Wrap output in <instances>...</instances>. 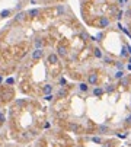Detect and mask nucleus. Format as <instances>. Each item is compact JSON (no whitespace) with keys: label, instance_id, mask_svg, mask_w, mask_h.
<instances>
[{"label":"nucleus","instance_id":"f3484780","mask_svg":"<svg viewBox=\"0 0 131 147\" xmlns=\"http://www.w3.org/2000/svg\"><path fill=\"white\" fill-rule=\"evenodd\" d=\"M124 76H125V74H124V70H118V71L115 73V79H118V80H121Z\"/></svg>","mask_w":131,"mask_h":147},{"label":"nucleus","instance_id":"7c9ffc66","mask_svg":"<svg viewBox=\"0 0 131 147\" xmlns=\"http://www.w3.org/2000/svg\"><path fill=\"white\" fill-rule=\"evenodd\" d=\"M80 36H82V38H83V39H84V41H86V39L89 38V35H87V33H86V32H82V33H80Z\"/></svg>","mask_w":131,"mask_h":147},{"label":"nucleus","instance_id":"b1692460","mask_svg":"<svg viewBox=\"0 0 131 147\" xmlns=\"http://www.w3.org/2000/svg\"><path fill=\"white\" fill-rule=\"evenodd\" d=\"M115 65H116V68H118V70H124V63L116 61V63H115Z\"/></svg>","mask_w":131,"mask_h":147},{"label":"nucleus","instance_id":"9b49d317","mask_svg":"<svg viewBox=\"0 0 131 147\" xmlns=\"http://www.w3.org/2000/svg\"><path fill=\"white\" fill-rule=\"evenodd\" d=\"M67 96V89L66 87H60L58 90H57V98L58 99H63Z\"/></svg>","mask_w":131,"mask_h":147},{"label":"nucleus","instance_id":"2f4dec72","mask_svg":"<svg viewBox=\"0 0 131 147\" xmlns=\"http://www.w3.org/2000/svg\"><path fill=\"white\" fill-rule=\"evenodd\" d=\"M125 122H127L128 125H131V115H128V116L125 118Z\"/></svg>","mask_w":131,"mask_h":147},{"label":"nucleus","instance_id":"bb28decb","mask_svg":"<svg viewBox=\"0 0 131 147\" xmlns=\"http://www.w3.org/2000/svg\"><path fill=\"white\" fill-rule=\"evenodd\" d=\"M64 12H66V7H64V6H58V13L61 15V13H64Z\"/></svg>","mask_w":131,"mask_h":147},{"label":"nucleus","instance_id":"20e7f679","mask_svg":"<svg viewBox=\"0 0 131 147\" xmlns=\"http://www.w3.org/2000/svg\"><path fill=\"white\" fill-rule=\"evenodd\" d=\"M109 25H111V20L106 16H100V19L98 20V26L100 29H105V28H108Z\"/></svg>","mask_w":131,"mask_h":147},{"label":"nucleus","instance_id":"72a5a7b5","mask_svg":"<svg viewBox=\"0 0 131 147\" xmlns=\"http://www.w3.org/2000/svg\"><path fill=\"white\" fill-rule=\"evenodd\" d=\"M6 121V118H4V115L3 114H0V122H4Z\"/></svg>","mask_w":131,"mask_h":147},{"label":"nucleus","instance_id":"6ab92c4d","mask_svg":"<svg viewBox=\"0 0 131 147\" xmlns=\"http://www.w3.org/2000/svg\"><path fill=\"white\" fill-rule=\"evenodd\" d=\"M121 57H128V49H127V45H124L122 49H121Z\"/></svg>","mask_w":131,"mask_h":147},{"label":"nucleus","instance_id":"a878e982","mask_svg":"<svg viewBox=\"0 0 131 147\" xmlns=\"http://www.w3.org/2000/svg\"><path fill=\"white\" fill-rule=\"evenodd\" d=\"M103 90H106V92H112V90H114V86H112V84H109V86H106Z\"/></svg>","mask_w":131,"mask_h":147},{"label":"nucleus","instance_id":"dca6fc26","mask_svg":"<svg viewBox=\"0 0 131 147\" xmlns=\"http://www.w3.org/2000/svg\"><path fill=\"white\" fill-rule=\"evenodd\" d=\"M15 105H16L17 108H23V106L26 105V100H25V99H17L16 102H15Z\"/></svg>","mask_w":131,"mask_h":147},{"label":"nucleus","instance_id":"4be33fe9","mask_svg":"<svg viewBox=\"0 0 131 147\" xmlns=\"http://www.w3.org/2000/svg\"><path fill=\"white\" fill-rule=\"evenodd\" d=\"M58 84H60V87H64L66 84H67V80H66L64 77H61V79L58 80Z\"/></svg>","mask_w":131,"mask_h":147},{"label":"nucleus","instance_id":"cd10ccee","mask_svg":"<svg viewBox=\"0 0 131 147\" xmlns=\"http://www.w3.org/2000/svg\"><path fill=\"white\" fill-rule=\"evenodd\" d=\"M70 128H71L73 131H77L79 130V125H76V124H70Z\"/></svg>","mask_w":131,"mask_h":147},{"label":"nucleus","instance_id":"7ed1b4c3","mask_svg":"<svg viewBox=\"0 0 131 147\" xmlns=\"http://www.w3.org/2000/svg\"><path fill=\"white\" fill-rule=\"evenodd\" d=\"M26 15H28V17L36 19V17L41 16V9H39V7H32V9H29V10L26 12Z\"/></svg>","mask_w":131,"mask_h":147},{"label":"nucleus","instance_id":"4c0bfd02","mask_svg":"<svg viewBox=\"0 0 131 147\" xmlns=\"http://www.w3.org/2000/svg\"><path fill=\"white\" fill-rule=\"evenodd\" d=\"M3 82V77H1V76H0V83Z\"/></svg>","mask_w":131,"mask_h":147},{"label":"nucleus","instance_id":"2eb2a0df","mask_svg":"<svg viewBox=\"0 0 131 147\" xmlns=\"http://www.w3.org/2000/svg\"><path fill=\"white\" fill-rule=\"evenodd\" d=\"M79 89H80V92H87V90H89V84L86 82L79 83Z\"/></svg>","mask_w":131,"mask_h":147},{"label":"nucleus","instance_id":"5701e85b","mask_svg":"<svg viewBox=\"0 0 131 147\" xmlns=\"http://www.w3.org/2000/svg\"><path fill=\"white\" fill-rule=\"evenodd\" d=\"M90 140H92L93 143H98V144H100V143H102V138H100V137H92Z\"/></svg>","mask_w":131,"mask_h":147},{"label":"nucleus","instance_id":"f257e3e1","mask_svg":"<svg viewBox=\"0 0 131 147\" xmlns=\"http://www.w3.org/2000/svg\"><path fill=\"white\" fill-rule=\"evenodd\" d=\"M44 57V49H39V48H35L33 51H31V60L32 61H38Z\"/></svg>","mask_w":131,"mask_h":147},{"label":"nucleus","instance_id":"c756f323","mask_svg":"<svg viewBox=\"0 0 131 147\" xmlns=\"http://www.w3.org/2000/svg\"><path fill=\"white\" fill-rule=\"evenodd\" d=\"M103 61H105L106 64H109V63H112V60H111L109 57H103Z\"/></svg>","mask_w":131,"mask_h":147},{"label":"nucleus","instance_id":"6e6552de","mask_svg":"<svg viewBox=\"0 0 131 147\" xmlns=\"http://www.w3.org/2000/svg\"><path fill=\"white\" fill-rule=\"evenodd\" d=\"M26 19H28L26 12H17L16 15H15V20H16V22H20V23H22V22H25Z\"/></svg>","mask_w":131,"mask_h":147},{"label":"nucleus","instance_id":"f03ea898","mask_svg":"<svg viewBox=\"0 0 131 147\" xmlns=\"http://www.w3.org/2000/svg\"><path fill=\"white\" fill-rule=\"evenodd\" d=\"M99 80V76L98 73H95V71H92V73H89L87 74V79H86V83L87 84H96Z\"/></svg>","mask_w":131,"mask_h":147},{"label":"nucleus","instance_id":"f704fd0d","mask_svg":"<svg viewBox=\"0 0 131 147\" xmlns=\"http://www.w3.org/2000/svg\"><path fill=\"white\" fill-rule=\"evenodd\" d=\"M49 127H51V124H49V122H45V124H44V128H49Z\"/></svg>","mask_w":131,"mask_h":147},{"label":"nucleus","instance_id":"0eeeda50","mask_svg":"<svg viewBox=\"0 0 131 147\" xmlns=\"http://www.w3.org/2000/svg\"><path fill=\"white\" fill-rule=\"evenodd\" d=\"M41 92H42V95H49V93H52V92H54V86H52V84H49V83H47V84H44V86H42Z\"/></svg>","mask_w":131,"mask_h":147},{"label":"nucleus","instance_id":"4468645a","mask_svg":"<svg viewBox=\"0 0 131 147\" xmlns=\"http://www.w3.org/2000/svg\"><path fill=\"white\" fill-rule=\"evenodd\" d=\"M93 55L96 57V58H103V52H102V49L96 47V48L93 49Z\"/></svg>","mask_w":131,"mask_h":147},{"label":"nucleus","instance_id":"1a4fd4ad","mask_svg":"<svg viewBox=\"0 0 131 147\" xmlns=\"http://www.w3.org/2000/svg\"><path fill=\"white\" fill-rule=\"evenodd\" d=\"M33 47H35V48H39V49H44L45 41H44L42 38H35V39H33Z\"/></svg>","mask_w":131,"mask_h":147},{"label":"nucleus","instance_id":"39448f33","mask_svg":"<svg viewBox=\"0 0 131 147\" xmlns=\"http://www.w3.org/2000/svg\"><path fill=\"white\" fill-rule=\"evenodd\" d=\"M47 61H48L49 64H58L60 57L57 55V52H51V54H48V57H47Z\"/></svg>","mask_w":131,"mask_h":147},{"label":"nucleus","instance_id":"c85d7f7f","mask_svg":"<svg viewBox=\"0 0 131 147\" xmlns=\"http://www.w3.org/2000/svg\"><path fill=\"white\" fill-rule=\"evenodd\" d=\"M122 15H124V12H122V10H121V12H118V13H116V19H118V20H121V19H122Z\"/></svg>","mask_w":131,"mask_h":147},{"label":"nucleus","instance_id":"ddd939ff","mask_svg":"<svg viewBox=\"0 0 131 147\" xmlns=\"http://www.w3.org/2000/svg\"><path fill=\"white\" fill-rule=\"evenodd\" d=\"M9 16H12V10L10 9H4V10L0 12V17L1 19H6V17H9Z\"/></svg>","mask_w":131,"mask_h":147},{"label":"nucleus","instance_id":"412c9836","mask_svg":"<svg viewBox=\"0 0 131 147\" xmlns=\"http://www.w3.org/2000/svg\"><path fill=\"white\" fill-rule=\"evenodd\" d=\"M54 99V95L52 93H49V95H44V100H47V102H51Z\"/></svg>","mask_w":131,"mask_h":147},{"label":"nucleus","instance_id":"a211bd4d","mask_svg":"<svg viewBox=\"0 0 131 147\" xmlns=\"http://www.w3.org/2000/svg\"><path fill=\"white\" fill-rule=\"evenodd\" d=\"M92 39H93V41H102V39H103V32L96 33V36H93Z\"/></svg>","mask_w":131,"mask_h":147},{"label":"nucleus","instance_id":"393cba45","mask_svg":"<svg viewBox=\"0 0 131 147\" xmlns=\"http://www.w3.org/2000/svg\"><path fill=\"white\" fill-rule=\"evenodd\" d=\"M128 83H130V80H128V79H127V77H125V76H124V77H122V79H121V84H122V86H127V84H128Z\"/></svg>","mask_w":131,"mask_h":147},{"label":"nucleus","instance_id":"473e14b6","mask_svg":"<svg viewBox=\"0 0 131 147\" xmlns=\"http://www.w3.org/2000/svg\"><path fill=\"white\" fill-rule=\"evenodd\" d=\"M22 6H23V4H22V3L19 1V3L16 4V10H20V9H22Z\"/></svg>","mask_w":131,"mask_h":147},{"label":"nucleus","instance_id":"58836bf2","mask_svg":"<svg viewBox=\"0 0 131 147\" xmlns=\"http://www.w3.org/2000/svg\"><path fill=\"white\" fill-rule=\"evenodd\" d=\"M128 64H131V58H130V60H128Z\"/></svg>","mask_w":131,"mask_h":147},{"label":"nucleus","instance_id":"e433bc0d","mask_svg":"<svg viewBox=\"0 0 131 147\" xmlns=\"http://www.w3.org/2000/svg\"><path fill=\"white\" fill-rule=\"evenodd\" d=\"M127 68H128V70L131 71V64H128V65H127Z\"/></svg>","mask_w":131,"mask_h":147},{"label":"nucleus","instance_id":"c9c22d12","mask_svg":"<svg viewBox=\"0 0 131 147\" xmlns=\"http://www.w3.org/2000/svg\"><path fill=\"white\" fill-rule=\"evenodd\" d=\"M127 49H128V54L131 55V47H127Z\"/></svg>","mask_w":131,"mask_h":147},{"label":"nucleus","instance_id":"9d476101","mask_svg":"<svg viewBox=\"0 0 131 147\" xmlns=\"http://www.w3.org/2000/svg\"><path fill=\"white\" fill-rule=\"evenodd\" d=\"M103 87H100V86H96L95 89H93V96H96V98H100L102 95H103Z\"/></svg>","mask_w":131,"mask_h":147},{"label":"nucleus","instance_id":"423d86ee","mask_svg":"<svg viewBox=\"0 0 131 147\" xmlns=\"http://www.w3.org/2000/svg\"><path fill=\"white\" fill-rule=\"evenodd\" d=\"M68 54V51H67V47L63 45V44H60L58 47H57V55L58 57H66Z\"/></svg>","mask_w":131,"mask_h":147},{"label":"nucleus","instance_id":"aec40b11","mask_svg":"<svg viewBox=\"0 0 131 147\" xmlns=\"http://www.w3.org/2000/svg\"><path fill=\"white\" fill-rule=\"evenodd\" d=\"M4 83L9 84V86H12V84H15V79H13V77H7V79L4 80Z\"/></svg>","mask_w":131,"mask_h":147},{"label":"nucleus","instance_id":"f8f14e48","mask_svg":"<svg viewBox=\"0 0 131 147\" xmlns=\"http://www.w3.org/2000/svg\"><path fill=\"white\" fill-rule=\"evenodd\" d=\"M98 131H99V134H108L109 132V127L105 125V124H100L98 127Z\"/></svg>","mask_w":131,"mask_h":147}]
</instances>
